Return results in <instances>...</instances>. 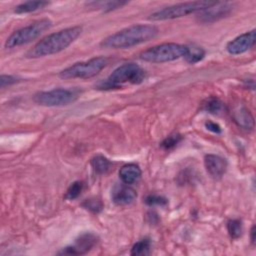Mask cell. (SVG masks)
<instances>
[{"label": "cell", "mask_w": 256, "mask_h": 256, "mask_svg": "<svg viewBox=\"0 0 256 256\" xmlns=\"http://www.w3.org/2000/svg\"><path fill=\"white\" fill-rule=\"evenodd\" d=\"M157 34L158 29L154 25L137 24L106 37L100 45L109 49H126L147 42Z\"/></svg>", "instance_id": "6da1fadb"}, {"label": "cell", "mask_w": 256, "mask_h": 256, "mask_svg": "<svg viewBox=\"0 0 256 256\" xmlns=\"http://www.w3.org/2000/svg\"><path fill=\"white\" fill-rule=\"evenodd\" d=\"M82 32V27L73 26L58 32L49 34L48 36L37 42L27 53L28 58H40L56 54L66 49L72 44Z\"/></svg>", "instance_id": "7a4b0ae2"}, {"label": "cell", "mask_w": 256, "mask_h": 256, "mask_svg": "<svg viewBox=\"0 0 256 256\" xmlns=\"http://www.w3.org/2000/svg\"><path fill=\"white\" fill-rule=\"evenodd\" d=\"M144 70L136 63H125L117 67L104 81H101L97 87L102 90L120 88L123 84H139L144 80Z\"/></svg>", "instance_id": "3957f363"}, {"label": "cell", "mask_w": 256, "mask_h": 256, "mask_svg": "<svg viewBox=\"0 0 256 256\" xmlns=\"http://www.w3.org/2000/svg\"><path fill=\"white\" fill-rule=\"evenodd\" d=\"M187 45L177 43H163L153 46L140 54V59L150 63H165L185 57Z\"/></svg>", "instance_id": "277c9868"}, {"label": "cell", "mask_w": 256, "mask_h": 256, "mask_svg": "<svg viewBox=\"0 0 256 256\" xmlns=\"http://www.w3.org/2000/svg\"><path fill=\"white\" fill-rule=\"evenodd\" d=\"M214 3H215V1H213V2H211V1H194V2L179 3L176 5L165 7L161 10H158V11L152 13L149 16V19L153 20V21H162V20L180 18V17L186 16V15H189L191 13L201 12V11L209 8Z\"/></svg>", "instance_id": "5b68a950"}, {"label": "cell", "mask_w": 256, "mask_h": 256, "mask_svg": "<svg viewBox=\"0 0 256 256\" xmlns=\"http://www.w3.org/2000/svg\"><path fill=\"white\" fill-rule=\"evenodd\" d=\"M51 26L52 22L47 18L37 20L29 24L28 26H25L13 32L5 41V47L14 48L27 44L38 38L44 31L48 30Z\"/></svg>", "instance_id": "8992f818"}, {"label": "cell", "mask_w": 256, "mask_h": 256, "mask_svg": "<svg viewBox=\"0 0 256 256\" xmlns=\"http://www.w3.org/2000/svg\"><path fill=\"white\" fill-rule=\"evenodd\" d=\"M106 63L107 60L104 57H95L67 67L59 73V76L62 79H88L96 76L106 66Z\"/></svg>", "instance_id": "52a82bcc"}, {"label": "cell", "mask_w": 256, "mask_h": 256, "mask_svg": "<svg viewBox=\"0 0 256 256\" xmlns=\"http://www.w3.org/2000/svg\"><path fill=\"white\" fill-rule=\"evenodd\" d=\"M78 98L76 90L57 88L49 91H42L34 96V101L42 106L54 107L68 105Z\"/></svg>", "instance_id": "ba28073f"}, {"label": "cell", "mask_w": 256, "mask_h": 256, "mask_svg": "<svg viewBox=\"0 0 256 256\" xmlns=\"http://www.w3.org/2000/svg\"><path fill=\"white\" fill-rule=\"evenodd\" d=\"M233 6L228 2H215L209 8L200 12L198 16L199 21L202 23H211L222 19L230 14Z\"/></svg>", "instance_id": "9c48e42d"}, {"label": "cell", "mask_w": 256, "mask_h": 256, "mask_svg": "<svg viewBox=\"0 0 256 256\" xmlns=\"http://www.w3.org/2000/svg\"><path fill=\"white\" fill-rule=\"evenodd\" d=\"M256 40V32L255 30H251L249 32L243 33L230 42H228L226 46V50L231 55H239L242 54L249 49H251Z\"/></svg>", "instance_id": "30bf717a"}, {"label": "cell", "mask_w": 256, "mask_h": 256, "mask_svg": "<svg viewBox=\"0 0 256 256\" xmlns=\"http://www.w3.org/2000/svg\"><path fill=\"white\" fill-rule=\"evenodd\" d=\"M97 237L92 233H85L81 235L73 246L65 247L62 251L58 252V254H67V255H81L85 254L92 249V247L96 244Z\"/></svg>", "instance_id": "8fae6325"}, {"label": "cell", "mask_w": 256, "mask_h": 256, "mask_svg": "<svg viewBox=\"0 0 256 256\" xmlns=\"http://www.w3.org/2000/svg\"><path fill=\"white\" fill-rule=\"evenodd\" d=\"M204 166L213 179H220L227 169V161L221 156L208 154L204 157Z\"/></svg>", "instance_id": "7c38bea8"}, {"label": "cell", "mask_w": 256, "mask_h": 256, "mask_svg": "<svg viewBox=\"0 0 256 256\" xmlns=\"http://www.w3.org/2000/svg\"><path fill=\"white\" fill-rule=\"evenodd\" d=\"M137 197L136 191L127 184L115 186L112 191V201L119 206L131 204Z\"/></svg>", "instance_id": "4fadbf2b"}, {"label": "cell", "mask_w": 256, "mask_h": 256, "mask_svg": "<svg viewBox=\"0 0 256 256\" xmlns=\"http://www.w3.org/2000/svg\"><path fill=\"white\" fill-rule=\"evenodd\" d=\"M233 119L235 123L245 130H252L254 128V117L244 105H239L234 109Z\"/></svg>", "instance_id": "5bb4252c"}, {"label": "cell", "mask_w": 256, "mask_h": 256, "mask_svg": "<svg viewBox=\"0 0 256 256\" xmlns=\"http://www.w3.org/2000/svg\"><path fill=\"white\" fill-rule=\"evenodd\" d=\"M141 174L142 172L139 166L132 163L122 166L119 170L120 179L124 184H127V185H131L138 182V180L141 177Z\"/></svg>", "instance_id": "9a60e30c"}, {"label": "cell", "mask_w": 256, "mask_h": 256, "mask_svg": "<svg viewBox=\"0 0 256 256\" xmlns=\"http://www.w3.org/2000/svg\"><path fill=\"white\" fill-rule=\"evenodd\" d=\"M47 5H49V2L47 1H27L17 5L14 9V12L16 14L30 13V12H34L39 9H42Z\"/></svg>", "instance_id": "2e32d148"}, {"label": "cell", "mask_w": 256, "mask_h": 256, "mask_svg": "<svg viewBox=\"0 0 256 256\" xmlns=\"http://www.w3.org/2000/svg\"><path fill=\"white\" fill-rule=\"evenodd\" d=\"M125 4H127V2H123V1H92V2L87 3V5L89 7L100 9L104 12H108V11H112V10L121 8Z\"/></svg>", "instance_id": "e0dca14e"}, {"label": "cell", "mask_w": 256, "mask_h": 256, "mask_svg": "<svg viewBox=\"0 0 256 256\" xmlns=\"http://www.w3.org/2000/svg\"><path fill=\"white\" fill-rule=\"evenodd\" d=\"M223 108H224V104L219 98L215 96L207 98L202 104V109L211 114H219L220 112L223 111Z\"/></svg>", "instance_id": "ac0fdd59"}, {"label": "cell", "mask_w": 256, "mask_h": 256, "mask_svg": "<svg viewBox=\"0 0 256 256\" xmlns=\"http://www.w3.org/2000/svg\"><path fill=\"white\" fill-rule=\"evenodd\" d=\"M205 56V51L202 47L197 45L187 46V53L185 55V59L188 63L194 64L201 61Z\"/></svg>", "instance_id": "d6986e66"}, {"label": "cell", "mask_w": 256, "mask_h": 256, "mask_svg": "<svg viewBox=\"0 0 256 256\" xmlns=\"http://www.w3.org/2000/svg\"><path fill=\"white\" fill-rule=\"evenodd\" d=\"M111 162L102 155H96L91 159V166L98 174L106 173L110 168Z\"/></svg>", "instance_id": "ffe728a7"}, {"label": "cell", "mask_w": 256, "mask_h": 256, "mask_svg": "<svg viewBox=\"0 0 256 256\" xmlns=\"http://www.w3.org/2000/svg\"><path fill=\"white\" fill-rule=\"evenodd\" d=\"M227 230L232 239H238L243 232V225L240 219H232L227 222Z\"/></svg>", "instance_id": "44dd1931"}, {"label": "cell", "mask_w": 256, "mask_h": 256, "mask_svg": "<svg viewBox=\"0 0 256 256\" xmlns=\"http://www.w3.org/2000/svg\"><path fill=\"white\" fill-rule=\"evenodd\" d=\"M150 247H151L150 240L147 238L142 239L133 245L130 254L131 255H147L150 252Z\"/></svg>", "instance_id": "7402d4cb"}, {"label": "cell", "mask_w": 256, "mask_h": 256, "mask_svg": "<svg viewBox=\"0 0 256 256\" xmlns=\"http://www.w3.org/2000/svg\"><path fill=\"white\" fill-rule=\"evenodd\" d=\"M83 189V183L81 181H75L73 182L67 189L65 198L68 200H74L76 199L82 192Z\"/></svg>", "instance_id": "603a6c76"}, {"label": "cell", "mask_w": 256, "mask_h": 256, "mask_svg": "<svg viewBox=\"0 0 256 256\" xmlns=\"http://www.w3.org/2000/svg\"><path fill=\"white\" fill-rule=\"evenodd\" d=\"M82 206L89 210L92 213H99L102 211L103 209V203L101 200L96 199V198H90V199H86L83 203Z\"/></svg>", "instance_id": "cb8c5ba5"}, {"label": "cell", "mask_w": 256, "mask_h": 256, "mask_svg": "<svg viewBox=\"0 0 256 256\" xmlns=\"http://www.w3.org/2000/svg\"><path fill=\"white\" fill-rule=\"evenodd\" d=\"M182 140V136L178 133L171 134L167 136L162 142H161V147L165 150H170L173 149L174 147L177 146V144Z\"/></svg>", "instance_id": "d4e9b609"}, {"label": "cell", "mask_w": 256, "mask_h": 256, "mask_svg": "<svg viewBox=\"0 0 256 256\" xmlns=\"http://www.w3.org/2000/svg\"><path fill=\"white\" fill-rule=\"evenodd\" d=\"M145 203L148 206H165L167 205L168 201L166 198L156 195V194H150L146 197L145 199Z\"/></svg>", "instance_id": "484cf974"}, {"label": "cell", "mask_w": 256, "mask_h": 256, "mask_svg": "<svg viewBox=\"0 0 256 256\" xmlns=\"http://www.w3.org/2000/svg\"><path fill=\"white\" fill-rule=\"evenodd\" d=\"M18 82V79L11 75H1L0 77V86L1 88H4L6 86H10L12 84H15Z\"/></svg>", "instance_id": "4316f807"}, {"label": "cell", "mask_w": 256, "mask_h": 256, "mask_svg": "<svg viewBox=\"0 0 256 256\" xmlns=\"http://www.w3.org/2000/svg\"><path fill=\"white\" fill-rule=\"evenodd\" d=\"M205 127H206L207 130H209V131H211L213 133H216V134L221 133V127L217 123H215L213 121H207L205 123Z\"/></svg>", "instance_id": "83f0119b"}, {"label": "cell", "mask_w": 256, "mask_h": 256, "mask_svg": "<svg viewBox=\"0 0 256 256\" xmlns=\"http://www.w3.org/2000/svg\"><path fill=\"white\" fill-rule=\"evenodd\" d=\"M250 234H251V242L254 243V242H255V226H254V225H253L252 228H251Z\"/></svg>", "instance_id": "f1b7e54d"}]
</instances>
